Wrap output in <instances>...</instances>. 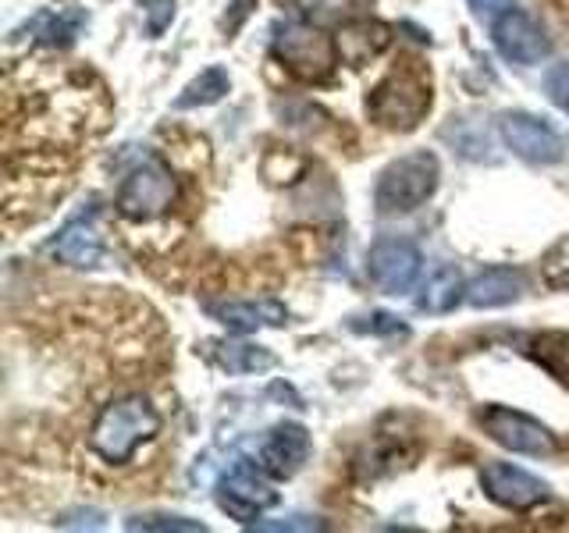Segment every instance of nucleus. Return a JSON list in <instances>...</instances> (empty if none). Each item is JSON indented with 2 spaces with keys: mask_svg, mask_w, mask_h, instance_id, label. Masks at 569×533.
I'll return each instance as SVG.
<instances>
[{
  "mask_svg": "<svg viewBox=\"0 0 569 533\" xmlns=\"http://www.w3.org/2000/svg\"><path fill=\"white\" fill-rule=\"evenodd\" d=\"M107 118L111 103L89 71L58 68L50 61H26L8 71V157L26 153L29 164H43L53 153H76L107 129Z\"/></svg>",
  "mask_w": 569,
  "mask_h": 533,
  "instance_id": "obj_1",
  "label": "nucleus"
},
{
  "mask_svg": "<svg viewBox=\"0 0 569 533\" xmlns=\"http://www.w3.org/2000/svg\"><path fill=\"white\" fill-rule=\"evenodd\" d=\"M160 434V413L142 395H121L100 409V416L89 426V449L103 462L121 466L136 455L139 444Z\"/></svg>",
  "mask_w": 569,
  "mask_h": 533,
  "instance_id": "obj_2",
  "label": "nucleus"
},
{
  "mask_svg": "<svg viewBox=\"0 0 569 533\" xmlns=\"http://www.w3.org/2000/svg\"><path fill=\"white\" fill-rule=\"evenodd\" d=\"M438 178H441V168L435 153H427V150L406 153L399 160H391L381 171L373 200H378L381 213H409L431 200L438 189Z\"/></svg>",
  "mask_w": 569,
  "mask_h": 533,
  "instance_id": "obj_3",
  "label": "nucleus"
},
{
  "mask_svg": "<svg viewBox=\"0 0 569 533\" xmlns=\"http://www.w3.org/2000/svg\"><path fill=\"white\" fill-rule=\"evenodd\" d=\"M427 111H431V82H423L413 71H391L367 97L370 121L391 132H413Z\"/></svg>",
  "mask_w": 569,
  "mask_h": 533,
  "instance_id": "obj_4",
  "label": "nucleus"
},
{
  "mask_svg": "<svg viewBox=\"0 0 569 533\" xmlns=\"http://www.w3.org/2000/svg\"><path fill=\"white\" fill-rule=\"evenodd\" d=\"M271 50H274V58L302 82H328L335 76L338 47L325 29H317L310 22H299L296 18V22L278 26Z\"/></svg>",
  "mask_w": 569,
  "mask_h": 533,
  "instance_id": "obj_5",
  "label": "nucleus"
},
{
  "mask_svg": "<svg viewBox=\"0 0 569 533\" xmlns=\"http://www.w3.org/2000/svg\"><path fill=\"white\" fill-rule=\"evenodd\" d=\"M174 195H178V185H174L171 168L164 160H147V164H139L121 182L114 207L121 218H129V221H157L171 210Z\"/></svg>",
  "mask_w": 569,
  "mask_h": 533,
  "instance_id": "obj_6",
  "label": "nucleus"
},
{
  "mask_svg": "<svg viewBox=\"0 0 569 533\" xmlns=\"http://www.w3.org/2000/svg\"><path fill=\"white\" fill-rule=\"evenodd\" d=\"M480 423H485V434L495 444H502V449H509L516 455L541 459L559 449L545 423H538L527 413H516V409H506V405H488L485 413H480Z\"/></svg>",
  "mask_w": 569,
  "mask_h": 533,
  "instance_id": "obj_7",
  "label": "nucleus"
},
{
  "mask_svg": "<svg viewBox=\"0 0 569 533\" xmlns=\"http://www.w3.org/2000/svg\"><path fill=\"white\" fill-rule=\"evenodd\" d=\"M420 266H423L420 249L406 239H381L367 257V271H370L373 284L388 295L413 292V284L420 278Z\"/></svg>",
  "mask_w": 569,
  "mask_h": 533,
  "instance_id": "obj_8",
  "label": "nucleus"
},
{
  "mask_svg": "<svg viewBox=\"0 0 569 533\" xmlns=\"http://www.w3.org/2000/svg\"><path fill=\"white\" fill-rule=\"evenodd\" d=\"M218 505L231 520L253 526L267 509L278 505V491L267 484V480H260V473L249 466V462H239V466L221 480Z\"/></svg>",
  "mask_w": 569,
  "mask_h": 533,
  "instance_id": "obj_9",
  "label": "nucleus"
},
{
  "mask_svg": "<svg viewBox=\"0 0 569 533\" xmlns=\"http://www.w3.org/2000/svg\"><path fill=\"white\" fill-rule=\"evenodd\" d=\"M498 132H502L506 147L516 157L530 160V164H556V160H562V139L541 118L523 114V111H509L498 118Z\"/></svg>",
  "mask_w": 569,
  "mask_h": 533,
  "instance_id": "obj_10",
  "label": "nucleus"
},
{
  "mask_svg": "<svg viewBox=\"0 0 569 533\" xmlns=\"http://www.w3.org/2000/svg\"><path fill=\"white\" fill-rule=\"evenodd\" d=\"M480 487H485V494L495 505H502L509 512H530L548 497L545 480L520 466H509V462H488L485 473H480Z\"/></svg>",
  "mask_w": 569,
  "mask_h": 533,
  "instance_id": "obj_11",
  "label": "nucleus"
},
{
  "mask_svg": "<svg viewBox=\"0 0 569 533\" xmlns=\"http://www.w3.org/2000/svg\"><path fill=\"white\" fill-rule=\"evenodd\" d=\"M495 50L512 64H538L548 58V36L523 11H502L491 26Z\"/></svg>",
  "mask_w": 569,
  "mask_h": 533,
  "instance_id": "obj_12",
  "label": "nucleus"
},
{
  "mask_svg": "<svg viewBox=\"0 0 569 533\" xmlns=\"http://www.w3.org/2000/svg\"><path fill=\"white\" fill-rule=\"evenodd\" d=\"M310 455V431L302 423H278L260 444V470L274 480H289Z\"/></svg>",
  "mask_w": 569,
  "mask_h": 533,
  "instance_id": "obj_13",
  "label": "nucleus"
},
{
  "mask_svg": "<svg viewBox=\"0 0 569 533\" xmlns=\"http://www.w3.org/2000/svg\"><path fill=\"white\" fill-rule=\"evenodd\" d=\"M391 40H396L391 26L378 22V18H356V22H346L335 32L338 61L349 68H367L391 47Z\"/></svg>",
  "mask_w": 569,
  "mask_h": 533,
  "instance_id": "obj_14",
  "label": "nucleus"
},
{
  "mask_svg": "<svg viewBox=\"0 0 569 533\" xmlns=\"http://www.w3.org/2000/svg\"><path fill=\"white\" fill-rule=\"evenodd\" d=\"M207 313L224 324L228 331H260V328H281L289 324V310L274 299H260V302H210Z\"/></svg>",
  "mask_w": 569,
  "mask_h": 533,
  "instance_id": "obj_15",
  "label": "nucleus"
},
{
  "mask_svg": "<svg viewBox=\"0 0 569 533\" xmlns=\"http://www.w3.org/2000/svg\"><path fill=\"white\" fill-rule=\"evenodd\" d=\"M50 253L68 266H97L103 260V239L93 221L79 218L58 231V239L50 242Z\"/></svg>",
  "mask_w": 569,
  "mask_h": 533,
  "instance_id": "obj_16",
  "label": "nucleus"
},
{
  "mask_svg": "<svg viewBox=\"0 0 569 533\" xmlns=\"http://www.w3.org/2000/svg\"><path fill=\"white\" fill-rule=\"evenodd\" d=\"M523 295V274L512 266H488L467 284V302L473 310H498Z\"/></svg>",
  "mask_w": 569,
  "mask_h": 533,
  "instance_id": "obj_17",
  "label": "nucleus"
},
{
  "mask_svg": "<svg viewBox=\"0 0 569 533\" xmlns=\"http://www.w3.org/2000/svg\"><path fill=\"white\" fill-rule=\"evenodd\" d=\"M527 355L559 384L569 388V334L566 331H541L530 338Z\"/></svg>",
  "mask_w": 569,
  "mask_h": 533,
  "instance_id": "obj_18",
  "label": "nucleus"
},
{
  "mask_svg": "<svg viewBox=\"0 0 569 533\" xmlns=\"http://www.w3.org/2000/svg\"><path fill=\"white\" fill-rule=\"evenodd\" d=\"M467 299V284H462L459 271L441 266V271L423 284V295L417 299V310L423 313H449L456 310V302Z\"/></svg>",
  "mask_w": 569,
  "mask_h": 533,
  "instance_id": "obj_19",
  "label": "nucleus"
},
{
  "mask_svg": "<svg viewBox=\"0 0 569 533\" xmlns=\"http://www.w3.org/2000/svg\"><path fill=\"white\" fill-rule=\"evenodd\" d=\"M228 89H231V79H228V71L224 68H207L200 71L186 89H182V97L174 100V111H196V107H210V103H218L228 97Z\"/></svg>",
  "mask_w": 569,
  "mask_h": 533,
  "instance_id": "obj_20",
  "label": "nucleus"
},
{
  "mask_svg": "<svg viewBox=\"0 0 569 533\" xmlns=\"http://www.w3.org/2000/svg\"><path fill=\"white\" fill-rule=\"evenodd\" d=\"M79 26H82V14H79V11H68V14L43 11V14H36L26 29H32V32H36V40H40V43L58 47V43H71V40H76Z\"/></svg>",
  "mask_w": 569,
  "mask_h": 533,
  "instance_id": "obj_21",
  "label": "nucleus"
},
{
  "mask_svg": "<svg viewBox=\"0 0 569 533\" xmlns=\"http://www.w3.org/2000/svg\"><path fill=\"white\" fill-rule=\"evenodd\" d=\"M218 363L228 373H257V370H271L274 355L263 345H218Z\"/></svg>",
  "mask_w": 569,
  "mask_h": 533,
  "instance_id": "obj_22",
  "label": "nucleus"
},
{
  "mask_svg": "<svg viewBox=\"0 0 569 533\" xmlns=\"http://www.w3.org/2000/svg\"><path fill=\"white\" fill-rule=\"evenodd\" d=\"M129 530H157V533H196V530H207L200 520H186V515H136L129 520Z\"/></svg>",
  "mask_w": 569,
  "mask_h": 533,
  "instance_id": "obj_23",
  "label": "nucleus"
},
{
  "mask_svg": "<svg viewBox=\"0 0 569 533\" xmlns=\"http://www.w3.org/2000/svg\"><path fill=\"white\" fill-rule=\"evenodd\" d=\"M545 281L551 289H569V239H562L545 257Z\"/></svg>",
  "mask_w": 569,
  "mask_h": 533,
  "instance_id": "obj_24",
  "label": "nucleus"
},
{
  "mask_svg": "<svg viewBox=\"0 0 569 533\" xmlns=\"http://www.w3.org/2000/svg\"><path fill=\"white\" fill-rule=\"evenodd\" d=\"M142 18H147V32L150 36H164V29L174 18V0H142Z\"/></svg>",
  "mask_w": 569,
  "mask_h": 533,
  "instance_id": "obj_25",
  "label": "nucleus"
},
{
  "mask_svg": "<svg viewBox=\"0 0 569 533\" xmlns=\"http://www.w3.org/2000/svg\"><path fill=\"white\" fill-rule=\"evenodd\" d=\"M545 93L548 100L559 107L562 114H569V64H556L545 76Z\"/></svg>",
  "mask_w": 569,
  "mask_h": 533,
  "instance_id": "obj_26",
  "label": "nucleus"
},
{
  "mask_svg": "<svg viewBox=\"0 0 569 533\" xmlns=\"http://www.w3.org/2000/svg\"><path fill=\"white\" fill-rule=\"evenodd\" d=\"M253 530L260 533H281V530H325L320 520H310V515H289V520H278V523H253Z\"/></svg>",
  "mask_w": 569,
  "mask_h": 533,
  "instance_id": "obj_27",
  "label": "nucleus"
},
{
  "mask_svg": "<svg viewBox=\"0 0 569 533\" xmlns=\"http://www.w3.org/2000/svg\"><path fill=\"white\" fill-rule=\"evenodd\" d=\"M257 8V0H228V18H224V32L228 36H236L242 26H246V18L253 14Z\"/></svg>",
  "mask_w": 569,
  "mask_h": 533,
  "instance_id": "obj_28",
  "label": "nucleus"
},
{
  "mask_svg": "<svg viewBox=\"0 0 569 533\" xmlns=\"http://www.w3.org/2000/svg\"><path fill=\"white\" fill-rule=\"evenodd\" d=\"M370 324H352L356 331H373V334H406V324H399V316L391 313H373L367 316Z\"/></svg>",
  "mask_w": 569,
  "mask_h": 533,
  "instance_id": "obj_29",
  "label": "nucleus"
},
{
  "mask_svg": "<svg viewBox=\"0 0 569 533\" xmlns=\"http://www.w3.org/2000/svg\"><path fill=\"white\" fill-rule=\"evenodd\" d=\"M58 526H89V530H97L103 526V515L93 512V509H86V512H71V515H61Z\"/></svg>",
  "mask_w": 569,
  "mask_h": 533,
  "instance_id": "obj_30",
  "label": "nucleus"
},
{
  "mask_svg": "<svg viewBox=\"0 0 569 533\" xmlns=\"http://www.w3.org/2000/svg\"><path fill=\"white\" fill-rule=\"evenodd\" d=\"M509 4L512 0H470V8L477 14H502V11H509Z\"/></svg>",
  "mask_w": 569,
  "mask_h": 533,
  "instance_id": "obj_31",
  "label": "nucleus"
}]
</instances>
